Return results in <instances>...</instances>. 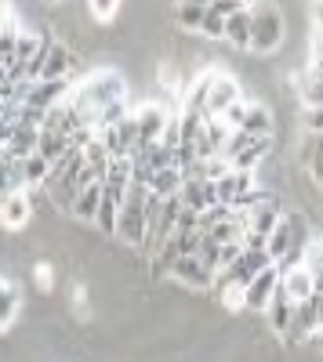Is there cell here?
<instances>
[{"instance_id": "1", "label": "cell", "mask_w": 323, "mask_h": 362, "mask_svg": "<svg viewBox=\"0 0 323 362\" xmlns=\"http://www.w3.org/2000/svg\"><path fill=\"white\" fill-rule=\"evenodd\" d=\"M128 98V83L124 76L116 73V69H95V73H87L76 87H73V95L69 102L87 116V124L95 127V112L113 105V102H124Z\"/></svg>"}, {"instance_id": "2", "label": "cell", "mask_w": 323, "mask_h": 362, "mask_svg": "<svg viewBox=\"0 0 323 362\" xmlns=\"http://www.w3.org/2000/svg\"><path fill=\"white\" fill-rule=\"evenodd\" d=\"M145 203H149V189L131 185V189H128V199H124V206H120V221H116V239H120L128 250H142L145 235H149Z\"/></svg>"}, {"instance_id": "3", "label": "cell", "mask_w": 323, "mask_h": 362, "mask_svg": "<svg viewBox=\"0 0 323 362\" xmlns=\"http://www.w3.org/2000/svg\"><path fill=\"white\" fill-rule=\"evenodd\" d=\"M251 18H254V37H251V51L254 54H276L287 40V11L280 4H251Z\"/></svg>"}, {"instance_id": "4", "label": "cell", "mask_w": 323, "mask_h": 362, "mask_svg": "<svg viewBox=\"0 0 323 362\" xmlns=\"http://www.w3.org/2000/svg\"><path fill=\"white\" fill-rule=\"evenodd\" d=\"M135 116V124H138V141L142 145H157L171 124V116H178V112H167L164 102H142L138 109H131Z\"/></svg>"}, {"instance_id": "5", "label": "cell", "mask_w": 323, "mask_h": 362, "mask_svg": "<svg viewBox=\"0 0 323 362\" xmlns=\"http://www.w3.org/2000/svg\"><path fill=\"white\" fill-rule=\"evenodd\" d=\"M171 279L178 283V286H186L189 293H203V290L211 293L215 272L203 264L200 257H178V261H174V268H171Z\"/></svg>"}, {"instance_id": "6", "label": "cell", "mask_w": 323, "mask_h": 362, "mask_svg": "<svg viewBox=\"0 0 323 362\" xmlns=\"http://www.w3.org/2000/svg\"><path fill=\"white\" fill-rule=\"evenodd\" d=\"M237 102H244V87L240 80L232 76V73H215V87H211V102H208V116L203 119H211V116H225Z\"/></svg>"}, {"instance_id": "7", "label": "cell", "mask_w": 323, "mask_h": 362, "mask_svg": "<svg viewBox=\"0 0 323 362\" xmlns=\"http://www.w3.org/2000/svg\"><path fill=\"white\" fill-rule=\"evenodd\" d=\"M276 290H280V272L273 264V268L261 272V276H254V283L244 290V312H266L273 305Z\"/></svg>"}, {"instance_id": "8", "label": "cell", "mask_w": 323, "mask_h": 362, "mask_svg": "<svg viewBox=\"0 0 323 362\" xmlns=\"http://www.w3.org/2000/svg\"><path fill=\"white\" fill-rule=\"evenodd\" d=\"M73 80H40V83H29V98H26V105H33V109H55V105H62V102H69V95H73Z\"/></svg>"}, {"instance_id": "9", "label": "cell", "mask_w": 323, "mask_h": 362, "mask_svg": "<svg viewBox=\"0 0 323 362\" xmlns=\"http://www.w3.org/2000/svg\"><path fill=\"white\" fill-rule=\"evenodd\" d=\"M280 290L295 300V305H305V300H312V293H316V279H312V272L305 264H298V268H290V272L280 276Z\"/></svg>"}, {"instance_id": "10", "label": "cell", "mask_w": 323, "mask_h": 362, "mask_svg": "<svg viewBox=\"0 0 323 362\" xmlns=\"http://www.w3.org/2000/svg\"><path fill=\"white\" fill-rule=\"evenodd\" d=\"M251 37H254V18H251V4H247L225 22V44L237 51H251Z\"/></svg>"}, {"instance_id": "11", "label": "cell", "mask_w": 323, "mask_h": 362, "mask_svg": "<svg viewBox=\"0 0 323 362\" xmlns=\"http://www.w3.org/2000/svg\"><path fill=\"white\" fill-rule=\"evenodd\" d=\"M295 300H290L283 290H276V297H273V305L266 308V319H269V329H273V334L283 341L287 334H290V322H295Z\"/></svg>"}, {"instance_id": "12", "label": "cell", "mask_w": 323, "mask_h": 362, "mask_svg": "<svg viewBox=\"0 0 323 362\" xmlns=\"http://www.w3.org/2000/svg\"><path fill=\"white\" fill-rule=\"evenodd\" d=\"M29 214H33V203H29V192H15L4 199V206H0V225H4L8 232H18Z\"/></svg>"}, {"instance_id": "13", "label": "cell", "mask_w": 323, "mask_h": 362, "mask_svg": "<svg viewBox=\"0 0 323 362\" xmlns=\"http://www.w3.org/2000/svg\"><path fill=\"white\" fill-rule=\"evenodd\" d=\"M290 250H309V247H302L298 239H295V228L287 225V214H283V221L273 228V235H269V257H273V264H280Z\"/></svg>"}, {"instance_id": "14", "label": "cell", "mask_w": 323, "mask_h": 362, "mask_svg": "<svg viewBox=\"0 0 323 362\" xmlns=\"http://www.w3.org/2000/svg\"><path fill=\"white\" fill-rule=\"evenodd\" d=\"M240 131H244V134H251V138H269V134L276 131L273 109H269V105H261V102H251L247 119H244V127H240Z\"/></svg>"}, {"instance_id": "15", "label": "cell", "mask_w": 323, "mask_h": 362, "mask_svg": "<svg viewBox=\"0 0 323 362\" xmlns=\"http://www.w3.org/2000/svg\"><path fill=\"white\" fill-rule=\"evenodd\" d=\"M203 18H208V4H178L171 11V22L182 29V33H196L200 37V25H203Z\"/></svg>"}, {"instance_id": "16", "label": "cell", "mask_w": 323, "mask_h": 362, "mask_svg": "<svg viewBox=\"0 0 323 362\" xmlns=\"http://www.w3.org/2000/svg\"><path fill=\"white\" fill-rule=\"evenodd\" d=\"M69 153H73V145H69L66 134H47V131H40V141H37V156H40V160H47V163L55 167L58 160H66Z\"/></svg>"}, {"instance_id": "17", "label": "cell", "mask_w": 323, "mask_h": 362, "mask_svg": "<svg viewBox=\"0 0 323 362\" xmlns=\"http://www.w3.org/2000/svg\"><path fill=\"white\" fill-rule=\"evenodd\" d=\"M182 185H186L182 170H178V167H167V170H157L149 192H153V196H160V199H174V196L182 192Z\"/></svg>"}, {"instance_id": "18", "label": "cell", "mask_w": 323, "mask_h": 362, "mask_svg": "<svg viewBox=\"0 0 323 362\" xmlns=\"http://www.w3.org/2000/svg\"><path fill=\"white\" fill-rule=\"evenodd\" d=\"M98 206H102V185H91V189H84V192L76 196V203H73V218H76V221H91V225H95Z\"/></svg>"}, {"instance_id": "19", "label": "cell", "mask_w": 323, "mask_h": 362, "mask_svg": "<svg viewBox=\"0 0 323 362\" xmlns=\"http://www.w3.org/2000/svg\"><path fill=\"white\" fill-rule=\"evenodd\" d=\"M22 177H26V192L44 189V181L51 177V163L40 156H29V160H22Z\"/></svg>"}, {"instance_id": "20", "label": "cell", "mask_w": 323, "mask_h": 362, "mask_svg": "<svg viewBox=\"0 0 323 362\" xmlns=\"http://www.w3.org/2000/svg\"><path fill=\"white\" fill-rule=\"evenodd\" d=\"M18 308H22V300H18V290H15V286H8L4 279H0V329L15 322Z\"/></svg>"}, {"instance_id": "21", "label": "cell", "mask_w": 323, "mask_h": 362, "mask_svg": "<svg viewBox=\"0 0 323 362\" xmlns=\"http://www.w3.org/2000/svg\"><path fill=\"white\" fill-rule=\"evenodd\" d=\"M18 37H22V29L15 25V18L4 25V29H0V66H11L15 62V47H18Z\"/></svg>"}, {"instance_id": "22", "label": "cell", "mask_w": 323, "mask_h": 362, "mask_svg": "<svg viewBox=\"0 0 323 362\" xmlns=\"http://www.w3.org/2000/svg\"><path fill=\"white\" fill-rule=\"evenodd\" d=\"M200 37H208V40H225V18L215 15V11L208 8V18H203V25H200Z\"/></svg>"}, {"instance_id": "23", "label": "cell", "mask_w": 323, "mask_h": 362, "mask_svg": "<svg viewBox=\"0 0 323 362\" xmlns=\"http://www.w3.org/2000/svg\"><path fill=\"white\" fill-rule=\"evenodd\" d=\"M302 134H323V109H302Z\"/></svg>"}, {"instance_id": "24", "label": "cell", "mask_w": 323, "mask_h": 362, "mask_svg": "<svg viewBox=\"0 0 323 362\" xmlns=\"http://www.w3.org/2000/svg\"><path fill=\"white\" fill-rule=\"evenodd\" d=\"M247 109H251V102L244 98V102H237V105H232L225 116H218V119H225V124H229L232 131H240V127H244V119H247Z\"/></svg>"}, {"instance_id": "25", "label": "cell", "mask_w": 323, "mask_h": 362, "mask_svg": "<svg viewBox=\"0 0 323 362\" xmlns=\"http://www.w3.org/2000/svg\"><path fill=\"white\" fill-rule=\"evenodd\" d=\"M116 11H120V8L109 4V0H95V4H91V18H95V22H106V18H113Z\"/></svg>"}]
</instances>
